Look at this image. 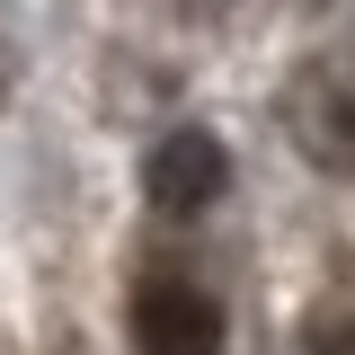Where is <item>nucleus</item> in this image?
Masks as SVG:
<instances>
[{"instance_id":"1","label":"nucleus","mask_w":355,"mask_h":355,"mask_svg":"<svg viewBox=\"0 0 355 355\" xmlns=\"http://www.w3.org/2000/svg\"><path fill=\"white\" fill-rule=\"evenodd\" d=\"M133 347L142 355H222V302L178 284V275H151L133 293Z\"/></svg>"},{"instance_id":"2","label":"nucleus","mask_w":355,"mask_h":355,"mask_svg":"<svg viewBox=\"0 0 355 355\" xmlns=\"http://www.w3.org/2000/svg\"><path fill=\"white\" fill-rule=\"evenodd\" d=\"M142 187H151V205L160 214H205V205H222V187H231V160H222L214 133H169V142H151V169H142Z\"/></svg>"},{"instance_id":"3","label":"nucleus","mask_w":355,"mask_h":355,"mask_svg":"<svg viewBox=\"0 0 355 355\" xmlns=\"http://www.w3.org/2000/svg\"><path fill=\"white\" fill-rule=\"evenodd\" d=\"M320 151H338V160L355 169V89L338 98V107H329V142H320Z\"/></svg>"}]
</instances>
